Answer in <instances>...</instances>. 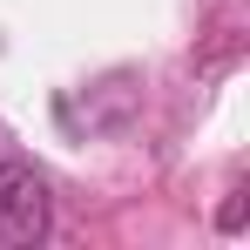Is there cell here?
Instances as JSON below:
<instances>
[{
  "label": "cell",
  "mask_w": 250,
  "mask_h": 250,
  "mask_svg": "<svg viewBox=\"0 0 250 250\" xmlns=\"http://www.w3.org/2000/svg\"><path fill=\"white\" fill-rule=\"evenodd\" d=\"M41 237H47V183L21 156L0 149V250L41 244Z\"/></svg>",
  "instance_id": "1"
},
{
  "label": "cell",
  "mask_w": 250,
  "mask_h": 250,
  "mask_svg": "<svg viewBox=\"0 0 250 250\" xmlns=\"http://www.w3.org/2000/svg\"><path fill=\"white\" fill-rule=\"evenodd\" d=\"M0 149H7V142H0Z\"/></svg>",
  "instance_id": "2"
}]
</instances>
